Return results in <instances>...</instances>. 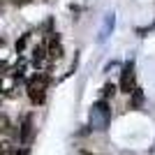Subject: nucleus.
I'll list each match as a JSON object with an SVG mask.
<instances>
[{
    "instance_id": "nucleus-1",
    "label": "nucleus",
    "mask_w": 155,
    "mask_h": 155,
    "mask_svg": "<svg viewBox=\"0 0 155 155\" xmlns=\"http://www.w3.org/2000/svg\"><path fill=\"white\" fill-rule=\"evenodd\" d=\"M109 125H111V107L107 100H97L91 107V127L97 132H104V130H109Z\"/></svg>"
},
{
    "instance_id": "nucleus-2",
    "label": "nucleus",
    "mask_w": 155,
    "mask_h": 155,
    "mask_svg": "<svg viewBox=\"0 0 155 155\" xmlns=\"http://www.w3.org/2000/svg\"><path fill=\"white\" fill-rule=\"evenodd\" d=\"M46 86H49V74H44V72H37L28 79V97L32 104H44Z\"/></svg>"
},
{
    "instance_id": "nucleus-3",
    "label": "nucleus",
    "mask_w": 155,
    "mask_h": 155,
    "mask_svg": "<svg viewBox=\"0 0 155 155\" xmlns=\"http://www.w3.org/2000/svg\"><path fill=\"white\" fill-rule=\"evenodd\" d=\"M118 91L132 93L134 91V60H127L120 70V81H118Z\"/></svg>"
},
{
    "instance_id": "nucleus-4",
    "label": "nucleus",
    "mask_w": 155,
    "mask_h": 155,
    "mask_svg": "<svg viewBox=\"0 0 155 155\" xmlns=\"http://www.w3.org/2000/svg\"><path fill=\"white\" fill-rule=\"evenodd\" d=\"M19 139H21V143H28V141L32 139V116H30V114H28V116H23V120H21Z\"/></svg>"
},
{
    "instance_id": "nucleus-5",
    "label": "nucleus",
    "mask_w": 155,
    "mask_h": 155,
    "mask_svg": "<svg viewBox=\"0 0 155 155\" xmlns=\"http://www.w3.org/2000/svg\"><path fill=\"white\" fill-rule=\"evenodd\" d=\"M46 49H49V58H51V60H60V58H63V44H60L58 35H53V37H51V42H49Z\"/></svg>"
},
{
    "instance_id": "nucleus-6",
    "label": "nucleus",
    "mask_w": 155,
    "mask_h": 155,
    "mask_svg": "<svg viewBox=\"0 0 155 155\" xmlns=\"http://www.w3.org/2000/svg\"><path fill=\"white\" fill-rule=\"evenodd\" d=\"M46 56H49L46 44H37L35 46V49H32V63H35V67H42V63L46 60Z\"/></svg>"
},
{
    "instance_id": "nucleus-7",
    "label": "nucleus",
    "mask_w": 155,
    "mask_h": 155,
    "mask_svg": "<svg viewBox=\"0 0 155 155\" xmlns=\"http://www.w3.org/2000/svg\"><path fill=\"white\" fill-rule=\"evenodd\" d=\"M141 102H143V93H141V88H134V91H132V109L141 107Z\"/></svg>"
},
{
    "instance_id": "nucleus-8",
    "label": "nucleus",
    "mask_w": 155,
    "mask_h": 155,
    "mask_svg": "<svg viewBox=\"0 0 155 155\" xmlns=\"http://www.w3.org/2000/svg\"><path fill=\"white\" fill-rule=\"evenodd\" d=\"M28 39H30V32H26V35H21V37H19V42H16V53H21L23 49H26Z\"/></svg>"
},
{
    "instance_id": "nucleus-9",
    "label": "nucleus",
    "mask_w": 155,
    "mask_h": 155,
    "mask_svg": "<svg viewBox=\"0 0 155 155\" xmlns=\"http://www.w3.org/2000/svg\"><path fill=\"white\" fill-rule=\"evenodd\" d=\"M114 93H116V86H114V84H107V86H104V91H102V95H104V100H109Z\"/></svg>"
},
{
    "instance_id": "nucleus-10",
    "label": "nucleus",
    "mask_w": 155,
    "mask_h": 155,
    "mask_svg": "<svg viewBox=\"0 0 155 155\" xmlns=\"http://www.w3.org/2000/svg\"><path fill=\"white\" fill-rule=\"evenodd\" d=\"M16 5H26V2H30V0H14Z\"/></svg>"
},
{
    "instance_id": "nucleus-11",
    "label": "nucleus",
    "mask_w": 155,
    "mask_h": 155,
    "mask_svg": "<svg viewBox=\"0 0 155 155\" xmlns=\"http://www.w3.org/2000/svg\"><path fill=\"white\" fill-rule=\"evenodd\" d=\"M16 155H28V150L23 148V150H16Z\"/></svg>"
},
{
    "instance_id": "nucleus-12",
    "label": "nucleus",
    "mask_w": 155,
    "mask_h": 155,
    "mask_svg": "<svg viewBox=\"0 0 155 155\" xmlns=\"http://www.w3.org/2000/svg\"><path fill=\"white\" fill-rule=\"evenodd\" d=\"M84 155H91V153H84Z\"/></svg>"
}]
</instances>
